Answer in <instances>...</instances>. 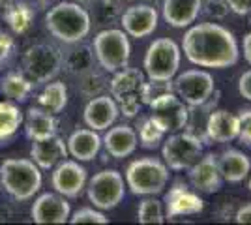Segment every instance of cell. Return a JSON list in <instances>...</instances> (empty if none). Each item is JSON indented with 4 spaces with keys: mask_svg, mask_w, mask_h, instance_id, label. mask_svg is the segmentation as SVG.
I'll use <instances>...</instances> for the list:
<instances>
[{
    "mask_svg": "<svg viewBox=\"0 0 251 225\" xmlns=\"http://www.w3.org/2000/svg\"><path fill=\"white\" fill-rule=\"evenodd\" d=\"M148 105H150V111H152L150 117L154 118L167 133L180 131V129H184L188 126V105L175 92L165 90L161 94H156L148 101Z\"/></svg>",
    "mask_w": 251,
    "mask_h": 225,
    "instance_id": "7c38bea8",
    "label": "cell"
},
{
    "mask_svg": "<svg viewBox=\"0 0 251 225\" xmlns=\"http://www.w3.org/2000/svg\"><path fill=\"white\" fill-rule=\"evenodd\" d=\"M92 49H94L98 64L109 74H115L129 64L131 45L124 30L109 28V30L98 32L92 43Z\"/></svg>",
    "mask_w": 251,
    "mask_h": 225,
    "instance_id": "52a82bcc",
    "label": "cell"
},
{
    "mask_svg": "<svg viewBox=\"0 0 251 225\" xmlns=\"http://www.w3.org/2000/svg\"><path fill=\"white\" fill-rule=\"evenodd\" d=\"M182 60V51L171 38H159L148 45L145 54V74L150 81H163L171 83L178 74Z\"/></svg>",
    "mask_w": 251,
    "mask_h": 225,
    "instance_id": "8992f818",
    "label": "cell"
},
{
    "mask_svg": "<svg viewBox=\"0 0 251 225\" xmlns=\"http://www.w3.org/2000/svg\"><path fill=\"white\" fill-rule=\"evenodd\" d=\"M118 115H120V111H118V105L113 100V96L100 94V96L88 100V103L84 107L83 118L84 124L90 129L105 131V129L111 128L115 124Z\"/></svg>",
    "mask_w": 251,
    "mask_h": 225,
    "instance_id": "ac0fdd59",
    "label": "cell"
},
{
    "mask_svg": "<svg viewBox=\"0 0 251 225\" xmlns=\"http://www.w3.org/2000/svg\"><path fill=\"white\" fill-rule=\"evenodd\" d=\"M86 193L90 203L98 210H111L122 203L126 195V184L122 173L116 169H103L96 173L86 184Z\"/></svg>",
    "mask_w": 251,
    "mask_h": 225,
    "instance_id": "30bf717a",
    "label": "cell"
},
{
    "mask_svg": "<svg viewBox=\"0 0 251 225\" xmlns=\"http://www.w3.org/2000/svg\"><path fill=\"white\" fill-rule=\"evenodd\" d=\"M202 208H204V201L199 197V193L180 180L173 184V188H169L165 199H163L165 220L176 218V216L199 214L202 212Z\"/></svg>",
    "mask_w": 251,
    "mask_h": 225,
    "instance_id": "5bb4252c",
    "label": "cell"
},
{
    "mask_svg": "<svg viewBox=\"0 0 251 225\" xmlns=\"http://www.w3.org/2000/svg\"><path fill=\"white\" fill-rule=\"evenodd\" d=\"M70 222L72 224H109V218L103 214V212H100V210H96L94 208H90V206H84V208H79L74 216H70Z\"/></svg>",
    "mask_w": 251,
    "mask_h": 225,
    "instance_id": "836d02e7",
    "label": "cell"
},
{
    "mask_svg": "<svg viewBox=\"0 0 251 225\" xmlns=\"http://www.w3.org/2000/svg\"><path fill=\"white\" fill-rule=\"evenodd\" d=\"M23 70L34 85L49 83L62 70V51L51 43L30 45L23 54Z\"/></svg>",
    "mask_w": 251,
    "mask_h": 225,
    "instance_id": "ba28073f",
    "label": "cell"
},
{
    "mask_svg": "<svg viewBox=\"0 0 251 225\" xmlns=\"http://www.w3.org/2000/svg\"><path fill=\"white\" fill-rule=\"evenodd\" d=\"M90 15L75 2H58L45 13V28L58 42L72 45L83 42L90 32Z\"/></svg>",
    "mask_w": 251,
    "mask_h": 225,
    "instance_id": "7a4b0ae2",
    "label": "cell"
},
{
    "mask_svg": "<svg viewBox=\"0 0 251 225\" xmlns=\"http://www.w3.org/2000/svg\"><path fill=\"white\" fill-rule=\"evenodd\" d=\"M101 145L105 147L107 154L111 158L122 160V158H127L135 152L137 145H139V135L129 124H118V126L107 128V133L101 139Z\"/></svg>",
    "mask_w": 251,
    "mask_h": 225,
    "instance_id": "d6986e66",
    "label": "cell"
},
{
    "mask_svg": "<svg viewBox=\"0 0 251 225\" xmlns=\"http://www.w3.org/2000/svg\"><path fill=\"white\" fill-rule=\"evenodd\" d=\"M30 158L40 169H52L56 163L68 158V147L62 137L54 133L47 139L32 141Z\"/></svg>",
    "mask_w": 251,
    "mask_h": 225,
    "instance_id": "ffe728a7",
    "label": "cell"
},
{
    "mask_svg": "<svg viewBox=\"0 0 251 225\" xmlns=\"http://www.w3.org/2000/svg\"><path fill=\"white\" fill-rule=\"evenodd\" d=\"M38 105L49 111L52 115L62 113L64 107L68 105V88L60 81H49L45 83L43 90L38 96Z\"/></svg>",
    "mask_w": 251,
    "mask_h": 225,
    "instance_id": "4316f807",
    "label": "cell"
},
{
    "mask_svg": "<svg viewBox=\"0 0 251 225\" xmlns=\"http://www.w3.org/2000/svg\"><path fill=\"white\" fill-rule=\"evenodd\" d=\"M94 60L96 54L90 45H84L81 42L72 43V47L62 54V70L66 74L79 77L94 68Z\"/></svg>",
    "mask_w": 251,
    "mask_h": 225,
    "instance_id": "484cf974",
    "label": "cell"
},
{
    "mask_svg": "<svg viewBox=\"0 0 251 225\" xmlns=\"http://www.w3.org/2000/svg\"><path fill=\"white\" fill-rule=\"evenodd\" d=\"M189 186L197 193H216L223 186L220 167H218V156L204 154L188 169Z\"/></svg>",
    "mask_w": 251,
    "mask_h": 225,
    "instance_id": "9a60e30c",
    "label": "cell"
},
{
    "mask_svg": "<svg viewBox=\"0 0 251 225\" xmlns=\"http://www.w3.org/2000/svg\"><path fill=\"white\" fill-rule=\"evenodd\" d=\"M240 133H238V141H240L244 147L251 149V107L250 109H242L240 115Z\"/></svg>",
    "mask_w": 251,
    "mask_h": 225,
    "instance_id": "e575fe53",
    "label": "cell"
},
{
    "mask_svg": "<svg viewBox=\"0 0 251 225\" xmlns=\"http://www.w3.org/2000/svg\"><path fill=\"white\" fill-rule=\"evenodd\" d=\"M107 86V81L101 74H98L94 68L88 70L86 74L79 75V90L83 92L86 98H96L100 96Z\"/></svg>",
    "mask_w": 251,
    "mask_h": 225,
    "instance_id": "d6a6232c",
    "label": "cell"
},
{
    "mask_svg": "<svg viewBox=\"0 0 251 225\" xmlns=\"http://www.w3.org/2000/svg\"><path fill=\"white\" fill-rule=\"evenodd\" d=\"M139 143L143 149H156L159 143H163L167 131L157 124L152 117H147L141 120L139 124Z\"/></svg>",
    "mask_w": 251,
    "mask_h": 225,
    "instance_id": "4dcf8cb0",
    "label": "cell"
},
{
    "mask_svg": "<svg viewBox=\"0 0 251 225\" xmlns=\"http://www.w3.org/2000/svg\"><path fill=\"white\" fill-rule=\"evenodd\" d=\"M202 0H163V19L173 28L191 26L199 17Z\"/></svg>",
    "mask_w": 251,
    "mask_h": 225,
    "instance_id": "7402d4cb",
    "label": "cell"
},
{
    "mask_svg": "<svg viewBox=\"0 0 251 225\" xmlns=\"http://www.w3.org/2000/svg\"><path fill=\"white\" fill-rule=\"evenodd\" d=\"M86 182H88L86 169L77 160H62L52 167V188L64 197H70V199L79 197L86 188Z\"/></svg>",
    "mask_w": 251,
    "mask_h": 225,
    "instance_id": "4fadbf2b",
    "label": "cell"
},
{
    "mask_svg": "<svg viewBox=\"0 0 251 225\" xmlns=\"http://www.w3.org/2000/svg\"><path fill=\"white\" fill-rule=\"evenodd\" d=\"M240 120L238 115H232L227 109H218L210 113L206 120V137L214 143H230L238 139Z\"/></svg>",
    "mask_w": 251,
    "mask_h": 225,
    "instance_id": "44dd1931",
    "label": "cell"
},
{
    "mask_svg": "<svg viewBox=\"0 0 251 225\" xmlns=\"http://www.w3.org/2000/svg\"><path fill=\"white\" fill-rule=\"evenodd\" d=\"M56 118L52 113L45 111L43 107H30L26 111V118H25V129H26V135L32 141H40L47 139L56 133Z\"/></svg>",
    "mask_w": 251,
    "mask_h": 225,
    "instance_id": "d4e9b609",
    "label": "cell"
},
{
    "mask_svg": "<svg viewBox=\"0 0 251 225\" xmlns=\"http://www.w3.org/2000/svg\"><path fill=\"white\" fill-rule=\"evenodd\" d=\"M171 173L165 161L157 158H139L126 169V186L133 195H159L167 188Z\"/></svg>",
    "mask_w": 251,
    "mask_h": 225,
    "instance_id": "5b68a950",
    "label": "cell"
},
{
    "mask_svg": "<svg viewBox=\"0 0 251 225\" xmlns=\"http://www.w3.org/2000/svg\"><path fill=\"white\" fill-rule=\"evenodd\" d=\"M163 161L173 171H188L202 156V141L189 131H173L163 139Z\"/></svg>",
    "mask_w": 251,
    "mask_h": 225,
    "instance_id": "9c48e42d",
    "label": "cell"
},
{
    "mask_svg": "<svg viewBox=\"0 0 251 225\" xmlns=\"http://www.w3.org/2000/svg\"><path fill=\"white\" fill-rule=\"evenodd\" d=\"M32 88H34V83L23 74L11 72L2 79V92L6 98H10L11 101H19V103L25 101L30 96Z\"/></svg>",
    "mask_w": 251,
    "mask_h": 225,
    "instance_id": "f546056e",
    "label": "cell"
},
{
    "mask_svg": "<svg viewBox=\"0 0 251 225\" xmlns=\"http://www.w3.org/2000/svg\"><path fill=\"white\" fill-rule=\"evenodd\" d=\"M250 23H251V19H250Z\"/></svg>",
    "mask_w": 251,
    "mask_h": 225,
    "instance_id": "b9f144b4",
    "label": "cell"
},
{
    "mask_svg": "<svg viewBox=\"0 0 251 225\" xmlns=\"http://www.w3.org/2000/svg\"><path fill=\"white\" fill-rule=\"evenodd\" d=\"M238 92L244 100L251 101V70L244 72L240 75V81H238Z\"/></svg>",
    "mask_w": 251,
    "mask_h": 225,
    "instance_id": "8d00e7d4",
    "label": "cell"
},
{
    "mask_svg": "<svg viewBox=\"0 0 251 225\" xmlns=\"http://www.w3.org/2000/svg\"><path fill=\"white\" fill-rule=\"evenodd\" d=\"M6 21L10 25V28L17 34H25L32 26L34 21V10L30 4L26 2H13L6 6V13H4Z\"/></svg>",
    "mask_w": 251,
    "mask_h": 225,
    "instance_id": "f1b7e54d",
    "label": "cell"
},
{
    "mask_svg": "<svg viewBox=\"0 0 251 225\" xmlns=\"http://www.w3.org/2000/svg\"><path fill=\"white\" fill-rule=\"evenodd\" d=\"M34 224H66L70 222L72 208L60 193H42L30 208Z\"/></svg>",
    "mask_w": 251,
    "mask_h": 225,
    "instance_id": "e0dca14e",
    "label": "cell"
},
{
    "mask_svg": "<svg viewBox=\"0 0 251 225\" xmlns=\"http://www.w3.org/2000/svg\"><path fill=\"white\" fill-rule=\"evenodd\" d=\"M137 220H139V224H165L163 203L157 201L156 195H147V199H143L139 203Z\"/></svg>",
    "mask_w": 251,
    "mask_h": 225,
    "instance_id": "1f68e13d",
    "label": "cell"
},
{
    "mask_svg": "<svg viewBox=\"0 0 251 225\" xmlns=\"http://www.w3.org/2000/svg\"><path fill=\"white\" fill-rule=\"evenodd\" d=\"M218 167L225 182L238 184L251 173V161L242 150L227 149L218 156Z\"/></svg>",
    "mask_w": 251,
    "mask_h": 225,
    "instance_id": "cb8c5ba5",
    "label": "cell"
},
{
    "mask_svg": "<svg viewBox=\"0 0 251 225\" xmlns=\"http://www.w3.org/2000/svg\"><path fill=\"white\" fill-rule=\"evenodd\" d=\"M175 94L189 107H201L208 101L214 90L216 81L206 70H186L175 79Z\"/></svg>",
    "mask_w": 251,
    "mask_h": 225,
    "instance_id": "8fae6325",
    "label": "cell"
},
{
    "mask_svg": "<svg viewBox=\"0 0 251 225\" xmlns=\"http://www.w3.org/2000/svg\"><path fill=\"white\" fill-rule=\"evenodd\" d=\"M11 51H13V40H11V36L0 32V64L4 60H8Z\"/></svg>",
    "mask_w": 251,
    "mask_h": 225,
    "instance_id": "74e56055",
    "label": "cell"
},
{
    "mask_svg": "<svg viewBox=\"0 0 251 225\" xmlns=\"http://www.w3.org/2000/svg\"><path fill=\"white\" fill-rule=\"evenodd\" d=\"M248 176H250V182H248V186H250V192H251V173L248 175Z\"/></svg>",
    "mask_w": 251,
    "mask_h": 225,
    "instance_id": "60d3db41",
    "label": "cell"
},
{
    "mask_svg": "<svg viewBox=\"0 0 251 225\" xmlns=\"http://www.w3.org/2000/svg\"><path fill=\"white\" fill-rule=\"evenodd\" d=\"M23 124V111L11 100L0 101V143L10 141Z\"/></svg>",
    "mask_w": 251,
    "mask_h": 225,
    "instance_id": "83f0119b",
    "label": "cell"
},
{
    "mask_svg": "<svg viewBox=\"0 0 251 225\" xmlns=\"http://www.w3.org/2000/svg\"><path fill=\"white\" fill-rule=\"evenodd\" d=\"M236 224H251V203H246L238 208V212L234 216Z\"/></svg>",
    "mask_w": 251,
    "mask_h": 225,
    "instance_id": "f35d334b",
    "label": "cell"
},
{
    "mask_svg": "<svg viewBox=\"0 0 251 225\" xmlns=\"http://www.w3.org/2000/svg\"><path fill=\"white\" fill-rule=\"evenodd\" d=\"M182 51L191 64L208 70L230 68L240 56L234 34L218 23H199L189 26L182 40Z\"/></svg>",
    "mask_w": 251,
    "mask_h": 225,
    "instance_id": "6da1fadb",
    "label": "cell"
},
{
    "mask_svg": "<svg viewBox=\"0 0 251 225\" xmlns=\"http://www.w3.org/2000/svg\"><path fill=\"white\" fill-rule=\"evenodd\" d=\"M225 4L236 15H246L251 11V0H225Z\"/></svg>",
    "mask_w": 251,
    "mask_h": 225,
    "instance_id": "d590c367",
    "label": "cell"
},
{
    "mask_svg": "<svg viewBox=\"0 0 251 225\" xmlns=\"http://www.w3.org/2000/svg\"><path fill=\"white\" fill-rule=\"evenodd\" d=\"M157 19H159V15L154 6L133 4L122 13L120 25L127 36L143 40V38H148L150 34H154V30L157 28Z\"/></svg>",
    "mask_w": 251,
    "mask_h": 225,
    "instance_id": "2e32d148",
    "label": "cell"
},
{
    "mask_svg": "<svg viewBox=\"0 0 251 225\" xmlns=\"http://www.w3.org/2000/svg\"><path fill=\"white\" fill-rule=\"evenodd\" d=\"M66 147H68V154L77 161H90L94 160L101 149V137L98 135L96 129H75L70 135V139L66 141Z\"/></svg>",
    "mask_w": 251,
    "mask_h": 225,
    "instance_id": "603a6c76",
    "label": "cell"
},
{
    "mask_svg": "<svg viewBox=\"0 0 251 225\" xmlns=\"http://www.w3.org/2000/svg\"><path fill=\"white\" fill-rule=\"evenodd\" d=\"M244 58L251 66V32H248L244 36Z\"/></svg>",
    "mask_w": 251,
    "mask_h": 225,
    "instance_id": "ab89813d",
    "label": "cell"
},
{
    "mask_svg": "<svg viewBox=\"0 0 251 225\" xmlns=\"http://www.w3.org/2000/svg\"><path fill=\"white\" fill-rule=\"evenodd\" d=\"M0 182L17 201H28L42 188V173L32 160L10 158L0 165Z\"/></svg>",
    "mask_w": 251,
    "mask_h": 225,
    "instance_id": "277c9868",
    "label": "cell"
},
{
    "mask_svg": "<svg viewBox=\"0 0 251 225\" xmlns=\"http://www.w3.org/2000/svg\"><path fill=\"white\" fill-rule=\"evenodd\" d=\"M111 96L118 105V111L126 118L139 115L143 105H148V83L145 74L137 68H122L115 72V77L109 83Z\"/></svg>",
    "mask_w": 251,
    "mask_h": 225,
    "instance_id": "3957f363",
    "label": "cell"
}]
</instances>
